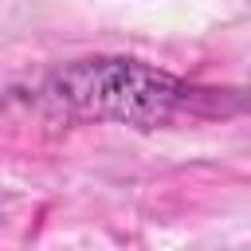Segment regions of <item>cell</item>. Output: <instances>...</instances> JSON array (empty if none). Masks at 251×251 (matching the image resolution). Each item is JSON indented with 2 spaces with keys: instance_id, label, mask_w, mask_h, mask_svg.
Wrapping results in <instances>:
<instances>
[{
  "instance_id": "obj_1",
  "label": "cell",
  "mask_w": 251,
  "mask_h": 251,
  "mask_svg": "<svg viewBox=\"0 0 251 251\" xmlns=\"http://www.w3.org/2000/svg\"><path fill=\"white\" fill-rule=\"evenodd\" d=\"M39 98L82 122H118L133 129H165L188 122L231 118L247 110V98L227 86L188 82L165 67L126 55H86L43 75Z\"/></svg>"
}]
</instances>
